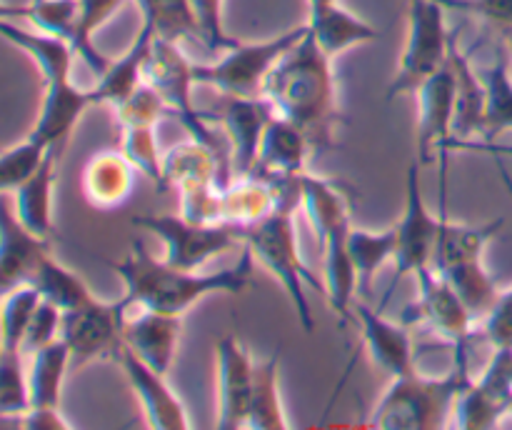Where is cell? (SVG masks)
<instances>
[{"label": "cell", "mask_w": 512, "mask_h": 430, "mask_svg": "<svg viewBox=\"0 0 512 430\" xmlns=\"http://www.w3.org/2000/svg\"><path fill=\"white\" fill-rule=\"evenodd\" d=\"M180 330H183V315L138 308L125 318L123 338L125 345L143 363H148L158 373L168 375L173 370L175 355H178Z\"/></svg>", "instance_id": "obj_18"}, {"label": "cell", "mask_w": 512, "mask_h": 430, "mask_svg": "<svg viewBox=\"0 0 512 430\" xmlns=\"http://www.w3.org/2000/svg\"><path fill=\"white\" fill-rule=\"evenodd\" d=\"M233 180V160L198 138L175 143L163 153V188H185L195 183L228 185Z\"/></svg>", "instance_id": "obj_19"}, {"label": "cell", "mask_w": 512, "mask_h": 430, "mask_svg": "<svg viewBox=\"0 0 512 430\" xmlns=\"http://www.w3.org/2000/svg\"><path fill=\"white\" fill-rule=\"evenodd\" d=\"M223 3L225 0H193L200 28H203V45L210 53H225V50L240 43V40L230 38V35L225 33Z\"/></svg>", "instance_id": "obj_47"}, {"label": "cell", "mask_w": 512, "mask_h": 430, "mask_svg": "<svg viewBox=\"0 0 512 430\" xmlns=\"http://www.w3.org/2000/svg\"><path fill=\"white\" fill-rule=\"evenodd\" d=\"M3 15H20L28 20L35 30L48 35H58L73 43L75 33H78L80 20V5L78 0H30L25 5H3ZM75 48V45H73Z\"/></svg>", "instance_id": "obj_38"}, {"label": "cell", "mask_w": 512, "mask_h": 430, "mask_svg": "<svg viewBox=\"0 0 512 430\" xmlns=\"http://www.w3.org/2000/svg\"><path fill=\"white\" fill-rule=\"evenodd\" d=\"M448 10L478 15L490 25L512 35V0H440Z\"/></svg>", "instance_id": "obj_48"}, {"label": "cell", "mask_w": 512, "mask_h": 430, "mask_svg": "<svg viewBox=\"0 0 512 430\" xmlns=\"http://www.w3.org/2000/svg\"><path fill=\"white\" fill-rule=\"evenodd\" d=\"M115 363L123 368L130 388L138 395L148 425L155 430H188L190 418L180 395L168 385V375L158 373L138 358L128 345H123Z\"/></svg>", "instance_id": "obj_15"}, {"label": "cell", "mask_w": 512, "mask_h": 430, "mask_svg": "<svg viewBox=\"0 0 512 430\" xmlns=\"http://www.w3.org/2000/svg\"><path fill=\"white\" fill-rule=\"evenodd\" d=\"M315 158V148L303 128L293 120L275 115L265 128L260 140L258 163L253 173L263 175H303L308 173L310 160Z\"/></svg>", "instance_id": "obj_23"}, {"label": "cell", "mask_w": 512, "mask_h": 430, "mask_svg": "<svg viewBox=\"0 0 512 430\" xmlns=\"http://www.w3.org/2000/svg\"><path fill=\"white\" fill-rule=\"evenodd\" d=\"M130 298L123 295L113 303L93 298L80 308L63 313L60 338L68 343L73 355V368L90 363V360H118L125 338V318L130 310Z\"/></svg>", "instance_id": "obj_10"}, {"label": "cell", "mask_w": 512, "mask_h": 430, "mask_svg": "<svg viewBox=\"0 0 512 430\" xmlns=\"http://www.w3.org/2000/svg\"><path fill=\"white\" fill-rule=\"evenodd\" d=\"M275 108L268 98H238V95H223L220 103V125L230 143V158H233V175H248L258 163L260 140L265 128L275 118Z\"/></svg>", "instance_id": "obj_14"}, {"label": "cell", "mask_w": 512, "mask_h": 430, "mask_svg": "<svg viewBox=\"0 0 512 430\" xmlns=\"http://www.w3.org/2000/svg\"><path fill=\"white\" fill-rule=\"evenodd\" d=\"M143 80L160 93V98L168 103L170 113L185 128L190 138H198L230 158L228 138H220L210 125V115L195 105L193 88L198 85L195 80V60L185 55L183 45L173 40L155 38L150 58L145 63ZM233 160V158H230Z\"/></svg>", "instance_id": "obj_5"}, {"label": "cell", "mask_w": 512, "mask_h": 430, "mask_svg": "<svg viewBox=\"0 0 512 430\" xmlns=\"http://www.w3.org/2000/svg\"><path fill=\"white\" fill-rule=\"evenodd\" d=\"M483 80L488 98H485V123L480 143H495L500 135L512 133V63L503 50L495 53L493 63L483 73Z\"/></svg>", "instance_id": "obj_34"}, {"label": "cell", "mask_w": 512, "mask_h": 430, "mask_svg": "<svg viewBox=\"0 0 512 430\" xmlns=\"http://www.w3.org/2000/svg\"><path fill=\"white\" fill-rule=\"evenodd\" d=\"M305 23H308L310 33L318 40L320 48L333 60L340 53H345V50L355 48V45L373 43L380 35L368 20L358 18L348 8H343L340 0L338 3L323 5V8L308 10V20Z\"/></svg>", "instance_id": "obj_29"}, {"label": "cell", "mask_w": 512, "mask_h": 430, "mask_svg": "<svg viewBox=\"0 0 512 430\" xmlns=\"http://www.w3.org/2000/svg\"><path fill=\"white\" fill-rule=\"evenodd\" d=\"M245 428L250 430H285L290 428L288 413L280 398V355L273 353L263 363H255L253 395Z\"/></svg>", "instance_id": "obj_32"}, {"label": "cell", "mask_w": 512, "mask_h": 430, "mask_svg": "<svg viewBox=\"0 0 512 430\" xmlns=\"http://www.w3.org/2000/svg\"><path fill=\"white\" fill-rule=\"evenodd\" d=\"M295 213L298 210L278 208L270 218L260 220V223L250 225V228H243V245L250 248L255 263L270 270L275 280L283 285L295 313H298L303 330L305 333H313L315 315L313 308H310L308 295H305V283L313 285L315 290H325V285H320V280L310 273L303 255H300Z\"/></svg>", "instance_id": "obj_4"}, {"label": "cell", "mask_w": 512, "mask_h": 430, "mask_svg": "<svg viewBox=\"0 0 512 430\" xmlns=\"http://www.w3.org/2000/svg\"><path fill=\"white\" fill-rule=\"evenodd\" d=\"M418 280V295L413 303L405 308L403 323L405 325H425L448 340L453 348H463L473 340L478 320L470 313L468 305L460 300L453 285L433 268H425L415 275Z\"/></svg>", "instance_id": "obj_11"}, {"label": "cell", "mask_w": 512, "mask_h": 430, "mask_svg": "<svg viewBox=\"0 0 512 430\" xmlns=\"http://www.w3.org/2000/svg\"><path fill=\"white\" fill-rule=\"evenodd\" d=\"M483 335L493 348L512 350V288L503 290L498 303L488 313V318L480 323Z\"/></svg>", "instance_id": "obj_49"}, {"label": "cell", "mask_w": 512, "mask_h": 430, "mask_svg": "<svg viewBox=\"0 0 512 430\" xmlns=\"http://www.w3.org/2000/svg\"><path fill=\"white\" fill-rule=\"evenodd\" d=\"M355 318L363 330L365 348L378 368H383L390 378H403L418 370L415 365V340L405 325L393 323L383 315V310L370 308L365 300L353 305Z\"/></svg>", "instance_id": "obj_16"}, {"label": "cell", "mask_w": 512, "mask_h": 430, "mask_svg": "<svg viewBox=\"0 0 512 430\" xmlns=\"http://www.w3.org/2000/svg\"><path fill=\"white\" fill-rule=\"evenodd\" d=\"M350 228H353V223L340 225V228H335L333 233L320 240V245H323L325 298H328L330 308L343 318V323L348 320L350 310H353L355 293L360 288L358 270H355L348 250Z\"/></svg>", "instance_id": "obj_28"}, {"label": "cell", "mask_w": 512, "mask_h": 430, "mask_svg": "<svg viewBox=\"0 0 512 430\" xmlns=\"http://www.w3.org/2000/svg\"><path fill=\"white\" fill-rule=\"evenodd\" d=\"M395 248H398V228L395 225L385 230L350 228L348 250L355 263V270H358L360 293H370L375 273L388 260L395 258Z\"/></svg>", "instance_id": "obj_37"}, {"label": "cell", "mask_w": 512, "mask_h": 430, "mask_svg": "<svg viewBox=\"0 0 512 430\" xmlns=\"http://www.w3.org/2000/svg\"><path fill=\"white\" fill-rule=\"evenodd\" d=\"M43 303V295L35 288L33 283H18L13 288L3 290V313H0V340H3V348L20 350L25 333H28V325L33 320L35 310Z\"/></svg>", "instance_id": "obj_40"}, {"label": "cell", "mask_w": 512, "mask_h": 430, "mask_svg": "<svg viewBox=\"0 0 512 430\" xmlns=\"http://www.w3.org/2000/svg\"><path fill=\"white\" fill-rule=\"evenodd\" d=\"M28 283H33L35 288L40 290V295H43V300L53 303L55 308H60L63 313L80 308V305L90 303V300L95 298L93 290L88 288V283H85L78 273L65 268L53 253H48L40 260Z\"/></svg>", "instance_id": "obj_35"}, {"label": "cell", "mask_w": 512, "mask_h": 430, "mask_svg": "<svg viewBox=\"0 0 512 430\" xmlns=\"http://www.w3.org/2000/svg\"><path fill=\"white\" fill-rule=\"evenodd\" d=\"M418 100V148L420 165H430L435 158H443L448 168V150L455 143V73L453 65H445L440 73L425 80L415 93Z\"/></svg>", "instance_id": "obj_12"}, {"label": "cell", "mask_w": 512, "mask_h": 430, "mask_svg": "<svg viewBox=\"0 0 512 430\" xmlns=\"http://www.w3.org/2000/svg\"><path fill=\"white\" fill-rule=\"evenodd\" d=\"M120 130H123L120 150L128 155L140 175L163 188V153H160L158 133H155L158 125H130V128Z\"/></svg>", "instance_id": "obj_42"}, {"label": "cell", "mask_w": 512, "mask_h": 430, "mask_svg": "<svg viewBox=\"0 0 512 430\" xmlns=\"http://www.w3.org/2000/svg\"><path fill=\"white\" fill-rule=\"evenodd\" d=\"M20 425L30 430H70L73 423L65 420V415L58 408H30L28 413L20 418Z\"/></svg>", "instance_id": "obj_50"}, {"label": "cell", "mask_w": 512, "mask_h": 430, "mask_svg": "<svg viewBox=\"0 0 512 430\" xmlns=\"http://www.w3.org/2000/svg\"><path fill=\"white\" fill-rule=\"evenodd\" d=\"M110 268L125 283V295L135 308L160 310L170 315H185L198 300L208 295L243 293L253 278L255 258L243 245V255L233 265L213 273L183 270L165 260L153 258L143 240L135 238L123 260H108Z\"/></svg>", "instance_id": "obj_2"}, {"label": "cell", "mask_w": 512, "mask_h": 430, "mask_svg": "<svg viewBox=\"0 0 512 430\" xmlns=\"http://www.w3.org/2000/svg\"><path fill=\"white\" fill-rule=\"evenodd\" d=\"M115 123L120 128H130V125H158L163 118H173L168 103L160 98V93L155 88H150L148 83L140 85L128 100H123L120 105L113 108Z\"/></svg>", "instance_id": "obj_44"}, {"label": "cell", "mask_w": 512, "mask_h": 430, "mask_svg": "<svg viewBox=\"0 0 512 430\" xmlns=\"http://www.w3.org/2000/svg\"><path fill=\"white\" fill-rule=\"evenodd\" d=\"M303 210L318 240H323L325 235H330L340 225L353 223L350 220L348 193H343V188L313 173L303 175Z\"/></svg>", "instance_id": "obj_33"}, {"label": "cell", "mask_w": 512, "mask_h": 430, "mask_svg": "<svg viewBox=\"0 0 512 430\" xmlns=\"http://www.w3.org/2000/svg\"><path fill=\"white\" fill-rule=\"evenodd\" d=\"M48 253L50 238L30 233L15 215L8 195L3 198V233H0V280L3 290L13 288L18 283H28L33 270Z\"/></svg>", "instance_id": "obj_22"}, {"label": "cell", "mask_w": 512, "mask_h": 430, "mask_svg": "<svg viewBox=\"0 0 512 430\" xmlns=\"http://www.w3.org/2000/svg\"><path fill=\"white\" fill-rule=\"evenodd\" d=\"M60 323H63V310L55 308L48 300H43V303L38 305V310H35L33 320H30L23 343H20V353H23L25 358H30V355L38 353L40 348H45V345H50L53 340H58Z\"/></svg>", "instance_id": "obj_46"}, {"label": "cell", "mask_w": 512, "mask_h": 430, "mask_svg": "<svg viewBox=\"0 0 512 430\" xmlns=\"http://www.w3.org/2000/svg\"><path fill=\"white\" fill-rule=\"evenodd\" d=\"M180 215L200 225L223 223L220 218V203H223V185L218 183H195L178 190Z\"/></svg>", "instance_id": "obj_45"}, {"label": "cell", "mask_w": 512, "mask_h": 430, "mask_svg": "<svg viewBox=\"0 0 512 430\" xmlns=\"http://www.w3.org/2000/svg\"><path fill=\"white\" fill-rule=\"evenodd\" d=\"M155 38H158V35H155L153 25H150L148 20H140V30L135 33L128 50H125L120 58L110 60L108 70H105L98 78V83L90 88L95 105H110V108H115V105L128 100L130 95L145 83V63H148Z\"/></svg>", "instance_id": "obj_21"}, {"label": "cell", "mask_w": 512, "mask_h": 430, "mask_svg": "<svg viewBox=\"0 0 512 430\" xmlns=\"http://www.w3.org/2000/svg\"><path fill=\"white\" fill-rule=\"evenodd\" d=\"M330 3H338V0H308V10L323 8V5H330Z\"/></svg>", "instance_id": "obj_51"}, {"label": "cell", "mask_w": 512, "mask_h": 430, "mask_svg": "<svg viewBox=\"0 0 512 430\" xmlns=\"http://www.w3.org/2000/svg\"><path fill=\"white\" fill-rule=\"evenodd\" d=\"M448 8L440 0H410L408 40L398 73L388 88V100L398 95H415L425 80L450 63L455 35L448 30Z\"/></svg>", "instance_id": "obj_6"}, {"label": "cell", "mask_w": 512, "mask_h": 430, "mask_svg": "<svg viewBox=\"0 0 512 430\" xmlns=\"http://www.w3.org/2000/svg\"><path fill=\"white\" fill-rule=\"evenodd\" d=\"M138 168L123 150H100L83 170V193L98 210H115L130 198Z\"/></svg>", "instance_id": "obj_24"}, {"label": "cell", "mask_w": 512, "mask_h": 430, "mask_svg": "<svg viewBox=\"0 0 512 430\" xmlns=\"http://www.w3.org/2000/svg\"><path fill=\"white\" fill-rule=\"evenodd\" d=\"M508 53H510V63H512V35H508Z\"/></svg>", "instance_id": "obj_52"}, {"label": "cell", "mask_w": 512, "mask_h": 430, "mask_svg": "<svg viewBox=\"0 0 512 430\" xmlns=\"http://www.w3.org/2000/svg\"><path fill=\"white\" fill-rule=\"evenodd\" d=\"M420 160L415 158L410 163L408 175H405V210L398 228V248H395V273L393 283H390L388 293H385L380 310L390 303L395 288H398L400 280H405L408 275H418L420 270L430 268L433 265V253L435 243H438L440 223H443V215L430 213L428 200L423 195V185H420Z\"/></svg>", "instance_id": "obj_9"}, {"label": "cell", "mask_w": 512, "mask_h": 430, "mask_svg": "<svg viewBox=\"0 0 512 430\" xmlns=\"http://www.w3.org/2000/svg\"><path fill=\"white\" fill-rule=\"evenodd\" d=\"M33 408L30 400V380L25 368V355L20 350L3 348L0 353V415L23 418Z\"/></svg>", "instance_id": "obj_41"}, {"label": "cell", "mask_w": 512, "mask_h": 430, "mask_svg": "<svg viewBox=\"0 0 512 430\" xmlns=\"http://www.w3.org/2000/svg\"><path fill=\"white\" fill-rule=\"evenodd\" d=\"M48 150V145H43L33 135H28L20 143L10 145L3 153V158H0V190L3 193H13L18 185H23L43 165Z\"/></svg>", "instance_id": "obj_43"}, {"label": "cell", "mask_w": 512, "mask_h": 430, "mask_svg": "<svg viewBox=\"0 0 512 430\" xmlns=\"http://www.w3.org/2000/svg\"><path fill=\"white\" fill-rule=\"evenodd\" d=\"M455 360L450 373L423 375L420 370L390 380L388 390L380 395L370 413V428L388 430H440L450 428L455 400L470 375V345L453 348Z\"/></svg>", "instance_id": "obj_3"}, {"label": "cell", "mask_w": 512, "mask_h": 430, "mask_svg": "<svg viewBox=\"0 0 512 430\" xmlns=\"http://www.w3.org/2000/svg\"><path fill=\"white\" fill-rule=\"evenodd\" d=\"M73 368V355L63 338L53 340L28 358L30 400L33 408H58L65 373Z\"/></svg>", "instance_id": "obj_31"}, {"label": "cell", "mask_w": 512, "mask_h": 430, "mask_svg": "<svg viewBox=\"0 0 512 430\" xmlns=\"http://www.w3.org/2000/svg\"><path fill=\"white\" fill-rule=\"evenodd\" d=\"M60 153L55 148L48 150L43 165L25 180L13 193H3L13 198V210L20 223L30 233L40 238H50L55 230L53 225V190H55V165H58Z\"/></svg>", "instance_id": "obj_26"}, {"label": "cell", "mask_w": 512, "mask_h": 430, "mask_svg": "<svg viewBox=\"0 0 512 430\" xmlns=\"http://www.w3.org/2000/svg\"><path fill=\"white\" fill-rule=\"evenodd\" d=\"M215 373H218V380H215V390H218L215 428H245L250 395H253L255 360L250 350L233 333L223 335L215 343Z\"/></svg>", "instance_id": "obj_13"}, {"label": "cell", "mask_w": 512, "mask_h": 430, "mask_svg": "<svg viewBox=\"0 0 512 430\" xmlns=\"http://www.w3.org/2000/svg\"><path fill=\"white\" fill-rule=\"evenodd\" d=\"M263 95L275 113L303 128L315 155L335 148V128L345 118L338 105L333 58L320 48L310 28L270 70Z\"/></svg>", "instance_id": "obj_1"}, {"label": "cell", "mask_w": 512, "mask_h": 430, "mask_svg": "<svg viewBox=\"0 0 512 430\" xmlns=\"http://www.w3.org/2000/svg\"><path fill=\"white\" fill-rule=\"evenodd\" d=\"M90 105H95L93 93L78 88L73 83V78L45 83L40 113L28 135L38 138L48 148H55L58 153H63L75 125L80 123V118H83V113Z\"/></svg>", "instance_id": "obj_17"}, {"label": "cell", "mask_w": 512, "mask_h": 430, "mask_svg": "<svg viewBox=\"0 0 512 430\" xmlns=\"http://www.w3.org/2000/svg\"><path fill=\"white\" fill-rule=\"evenodd\" d=\"M128 0H78L80 5V20H78V33H75V53L78 58L93 70L95 75H103L108 70L110 60L113 58H105L103 53L98 50L95 45V33L118 13Z\"/></svg>", "instance_id": "obj_39"}, {"label": "cell", "mask_w": 512, "mask_h": 430, "mask_svg": "<svg viewBox=\"0 0 512 430\" xmlns=\"http://www.w3.org/2000/svg\"><path fill=\"white\" fill-rule=\"evenodd\" d=\"M503 225H505L503 218L485 225H460V223H453V220H448V215H443L438 243H435L433 265H430V268L443 273V270L450 268V265L483 258L488 243L495 238V233H498Z\"/></svg>", "instance_id": "obj_30"}, {"label": "cell", "mask_w": 512, "mask_h": 430, "mask_svg": "<svg viewBox=\"0 0 512 430\" xmlns=\"http://www.w3.org/2000/svg\"><path fill=\"white\" fill-rule=\"evenodd\" d=\"M133 225L158 235L165 243V263L183 270H200L225 250L243 245V228L238 225H200L180 213L135 215Z\"/></svg>", "instance_id": "obj_8"}, {"label": "cell", "mask_w": 512, "mask_h": 430, "mask_svg": "<svg viewBox=\"0 0 512 430\" xmlns=\"http://www.w3.org/2000/svg\"><path fill=\"white\" fill-rule=\"evenodd\" d=\"M278 205V185L270 175H233V180L223 188L220 218H223V223L250 228V225L270 218L278 210Z\"/></svg>", "instance_id": "obj_25"}, {"label": "cell", "mask_w": 512, "mask_h": 430, "mask_svg": "<svg viewBox=\"0 0 512 430\" xmlns=\"http://www.w3.org/2000/svg\"><path fill=\"white\" fill-rule=\"evenodd\" d=\"M308 30V23L295 25L275 38L260 43H238L225 50L215 63H195L198 85H210L223 95L238 98H265V80L278 60L298 43Z\"/></svg>", "instance_id": "obj_7"}, {"label": "cell", "mask_w": 512, "mask_h": 430, "mask_svg": "<svg viewBox=\"0 0 512 430\" xmlns=\"http://www.w3.org/2000/svg\"><path fill=\"white\" fill-rule=\"evenodd\" d=\"M0 33H3V38L8 43H13L15 48H20L33 60L45 83L73 78V63L78 58V53H75L70 40L58 38V35L40 33L35 28H20V25L10 23V18L0 20Z\"/></svg>", "instance_id": "obj_27"}, {"label": "cell", "mask_w": 512, "mask_h": 430, "mask_svg": "<svg viewBox=\"0 0 512 430\" xmlns=\"http://www.w3.org/2000/svg\"><path fill=\"white\" fill-rule=\"evenodd\" d=\"M440 275L453 285V290L460 295V300L468 305L470 313L475 315L478 323H483V320L488 318V313L493 310V305L498 303L500 293H503V290L498 288V283H495L493 275H490L488 268L483 265V258L450 265V268H445Z\"/></svg>", "instance_id": "obj_36"}, {"label": "cell", "mask_w": 512, "mask_h": 430, "mask_svg": "<svg viewBox=\"0 0 512 430\" xmlns=\"http://www.w3.org/2000/svg\"><path fill=\"white\" fill-rule=\"evenodd\" d=\"M450 65L455 73V143L453 148H470L483 140L485 123V80L470 63L468 50H460L453 40Z\"/></svg>", "instance_id": "obj_20"}]
</instances>
